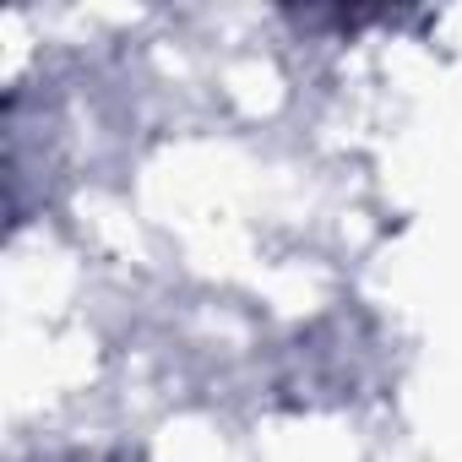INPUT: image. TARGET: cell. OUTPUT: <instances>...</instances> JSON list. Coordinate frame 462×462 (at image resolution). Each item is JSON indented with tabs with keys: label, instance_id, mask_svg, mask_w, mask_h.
<instances>
[]
</instances>
